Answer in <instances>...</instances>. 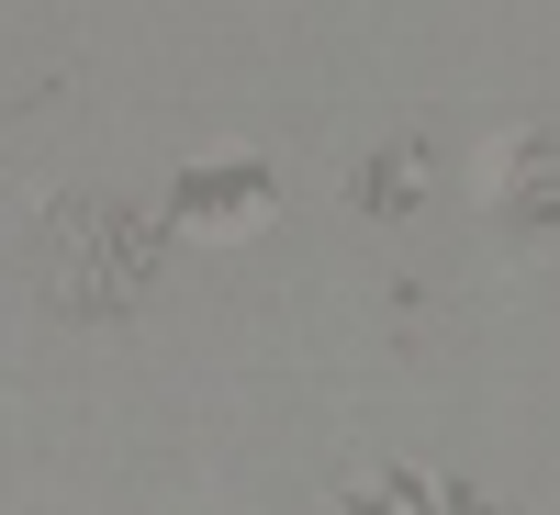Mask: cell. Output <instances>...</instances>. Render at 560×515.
I'll list each match as a JSON object with an SVG mask.
<instances>
[{
    "label": "cell",
    "mask_w": 560,
    "mask_h": 515,
    "mask_svg": "<svg viewBox=\"0 0 560 515\" xmlns=\"http://www.w3.org/2000/svg\"><path fill=\"white\" fill-rule=\"evenodd\" d=\"M179 236H213V247H236V236H258V224L280 213V179H269V157L258 147H236V134H224V147H202L191 168H179Z\"/></svg>",
    "instance_id": "1"
},
{
    "label": "cell",
    "mask_w": 560,
    "mask_h": 515,
    "mask_svg": "<svg viewBox=\"0 0 560 515\" xmlns=\"http://www.w3.org/2000/svg\"><path fill=\"white\" fill-rule=\"evenodd\" d=\"M471 179H482V202H516L527 179L549 191V134H538V124H516V134H493V157H482Z\"/></svg>",
    "instance_id": "2"
},
{
    "label": "cell",
    "mask_w": 560,
    "mask_h": 515,
    "mask_svg": "<svg viewBox=\"0 0 560 515\" xmlns=\"http://www.w3.org/2000/svg\"><path fill=\"white\" fill-rule=\"evenodd\" d=\"M427 168H438L427 147H393V157H370V168L348 179V191H359L370 213H382V224H393V213H415V191H427Z\"/></svg>",
    "instance_id": "3"
}]
</instances>
